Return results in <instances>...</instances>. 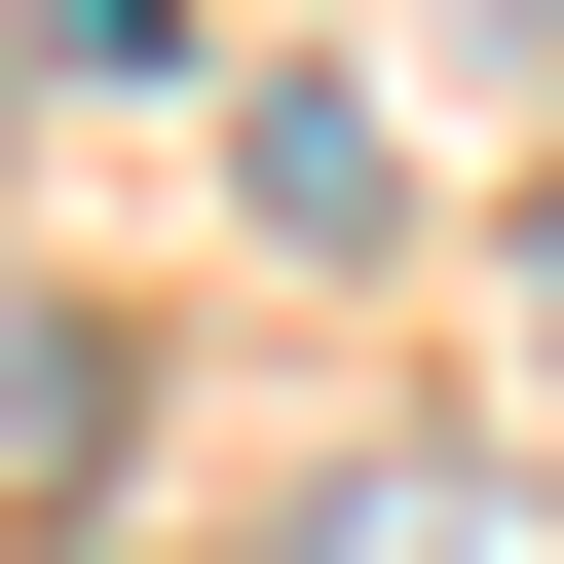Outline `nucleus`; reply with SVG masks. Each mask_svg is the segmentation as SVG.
I'll return each instance as SVG.
<instances>
[{"label": "nucleus", "mask_w": 564, "mask_h": 564, "mask_svg": "<svg viewBox=\"0 0 564 564\" xmlns=\"http://www.w3.org/2000/svg\"><path fill=\"white\" fill-rule=\"evenodd\" d=\"M302 564H564V489L527 452H377V489H302Z\"/></svg>", "instance_id": "f257e3e1"}, {"label": "nucleus", "mask_w": 564, "mask_h": 564, "mask_svg": "<svg viewBox=\"0 0 564 564\" xmlns=\"http://www.w3.org/2000/svg\"><path fill=\"white\" fill-rule=\"evenodd\" d=\"M527 302H564V226H527Z\"/></svg>", "instance_id": "f03ea898"}]
</instances>
